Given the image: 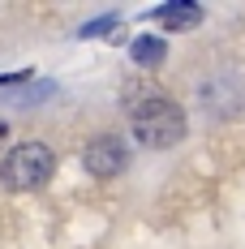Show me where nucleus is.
Wrapping results in <instances>:
<instances>
[{
    "label": "nucleus",
    "mask_w": 245,
    "mask_h": 249,
    "mask_svg": "<svg viewBox=\"0 0 245 249\" xmlns=\"http://www.w3.org/2000/svg\"><path fill=\"white\" fill-rule=\"evenodd\" d=\"M56 172V150L43 142H18V146L4 150L0 159V185L9 194H30L39 185H48Z\"/></svg>",
    "instance_id": "f03ea898"
},
{
    "label": "nucleus",
    "mask_w": 245,
    "mask_h": 249,
    "mask_svg": "<svg viewBox=\"0 0 245 249\" xmlns=\"http://www.w3.org/2000/svg\"><path fill=\"white\" fill-rule=\"evenodd\" d=\"M82 163H86V172L91 176H121L129 168V142L116 138V133H95L86 150H82Z\"/></svg>",
    "instance_id": "7ed1b4c3"
},
{
    "label": "nucleus",
    "mask_w": 245,
    "mask_h": 249,
    "mask_svg": "<svg viewBox=\"0 0 245 249\" xmlns=\"http://www.w3.org/2000/svg\"><path fill=\"white\" fill-rule=\"evenodd\" d=\"M147 22H159V26H168V30H189V26L202 22V9L189 4V0H172V4L147 9Z\"/></svg>",
    "instance_id": "20e7f679"
},
{
    "label": "nucleus",
    "mask_w": 245,
    "mask_h": 249,
    "mask_svg": "<svg viewBox=\"0 0 245 249\" xmlns=\"http://www.w3.org/2000/svg\"><path fill=\"white\" fill-rule=\"evenodd\" d=\"M116 26H121L116 13H103V18H95V22L77 26V39H99V35H108V30H116Z\"/></svg>",
    "instance_id": "423d86ee"
},
{
    "label": "nucleus",
    "mask_w": 245,
    "mask_h": 249,
    "mask_svg": "<svg viewBox=\"0 0 245 249\" xmlns=\"http://www.w3.org/2000/svg\"><path fill=\"white\" fill-rule=\"evenodd\" d=\"M4 146H9V124L0 121V150H4Z\"/></svg>",
    "instance_id": "6e6552de"
},
{
    "label": "nucleus",
    "mask_w": 245,
    "mask_h": 249,
    "mask_svg": "<svg viewBox=\"0 0 245 249\" xmlns=\"http://www.w3.org/2000/svg\"><path fill=\"white\" fill-rule=\"evenodd\" d=\"M26 77H30L26 69H22V73H4V77H0V86H9V82H26Z\"/></svg>",
    "instance_id": "0eeeda50"
},
{
    "label": "nucleus",
    "mask_w": 245,
    "mask_h": 249,
    "mask_svg": "<svg viewBox=\"0 0 245 249\" xmlns=\"http://www.w3.org/2000/svg\"><path fill=\"white\" fill-rule=\"evenodd\" d=\"M129 60H133L138 69H155V65L168 60V43H164L159 35H138V39L129 43Z\"/></svg>",
    "instance_id": "39448f33"
},
{
    "label": "nucleus",
    "mask_w": 245,
    "mask_h": 249,
    "mask_svg": "<svg viewBox=\"0 0 245 249\" xmlns=\"http://www.w3.org/2000/svg\"><path fill=\"white\" fill-rule=\"evenodd\" d=\"M129 124H133V138L138 146L147 150H168L185 138V112L181 103H172L168 95H142V99L125 103Z\"/></svg>",
    "instance_id": "f257e3e1"
}]
</instances>
